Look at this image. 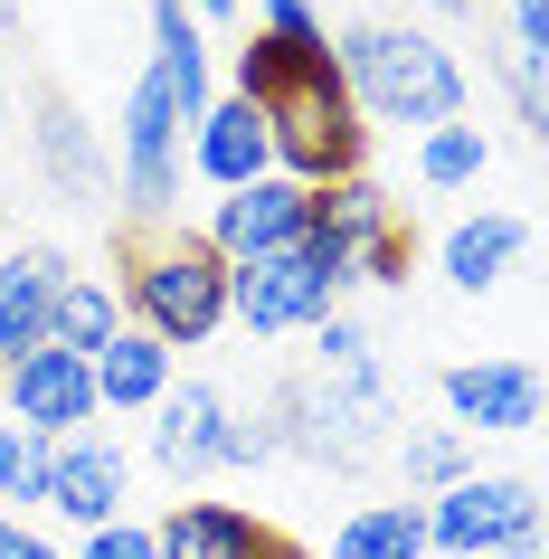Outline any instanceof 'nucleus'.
Here are the masks:
<instances>
[{
    "mask_svg": "<svg viewBox=\"0 0 549 559\" xmlns=\"http://www.w3.org/2000/svg\"><path fill=\"white\" fill-rule=\"evenodd\" d=\"M342 67V95L360 105V123H407V133H435V123L464 115V67L435 29H398V20H360L332 48Z\"/></svg>",
    "mask_w": 549,
    "mask_h": 559,
    "instance_id": "obj_1",
    "label": "nucleus"
},
{
    "mask_svg": "<svg viewBox=\"0 0 549 559\" xmlns=\"http://www.w3.org/2000/svg\"><path fill=\"white\" fill-rule=\"evenodd\" d=\"M115 304H123V323L152 332L162 352H200V342L228 332V257L200 228H162L123 257Z\"/></svg>",
    "mask_w": 549,
    "mask_h": 559,
    "instance_id": "obj_2",
    "label": "nucleus"
},
{
    "mask_svg": "<svg viewBox=\"0 0 549 559\" xmlns=\"http://www.w3.org/2000/svg\"><path fill=\"white\" fill-rule=\"evenodd\" d=\"M265 445H294V455H313V465H360L389 445L398 427V399H389V370H313V380L275 389V417H256Z\"/></svg>",
    "mask_w": 549,
    "mask_h": 559,
    "instance_id": "obj_3",
    "label": "nucleus"
},
{
    "mask_svg": "<svg viewBox=\"0 0 549 559\" xmlns=\"http://www.w3.org/2000/svg\"><path fill=\"white\" fill-rule=\"evenodd\" d=\"M256 115H265V152H275V171L303 180V190H332V180H350L360 162H370V123H360V105L342 95V67L285 76Z\"/></svg>",
    "mask_w": 549,
    "mask_h": 559,
    "instance_id": "obj_4",
    "label": "nucleus"
},
{
    "mask_svg": "<svg viewBox=\"0 0 549 559\" xmlns=\"http://www.w3.org/2000/svg\"><path fill=\"white\" fill-rule=\"evenodd\" d=\"M427 512V550L445 559H540V484L530 474H464Z\"/></svg>",
    "mask_w": 549,
    "mask_h": 559,
    "instance_id": "obj_5",
    "label": "nucleus"
},
{
    "mask_svg": "<svg viewBox=\"0 0 549 559\" xmlns=\"http://www.w3.org/2000/svg\"><path fill=\"white\" fill-rule=\"evenodd\" d=\"M275 445H265L256 417H237L228 399L208 380H171L162 389V408H152V465L162 474H218V465H265Z\"/></svg>",
    "mask_w": 549,
    "mask_h": 559,
    "instance_id": "obj_6",
    "label": "nucleus"
},
{
    "mask_svg": "<svg viewBox=\"0 0 549 559\" xmlns=\"http://www.w3.org/2000/svg\"><path fill=\"white\" fill-rule=\"evenodd\" d=\"M180 105H171V86L162 76H133V105H123V152H115V180H123V209L133 218H171V200H180Z\"/></svg>",
    "mask_w": 549,
    "mask_h": 559,
    "instance_id": "obj_7",
    "label": "nucleus"
},
{
    "mask_svg": "<svg viewBox=\"0 0 549 559\" xmlns=\"http://www.w3.org/2000/svg\"><path fill=\"white\" fill-rule=\"evenodd\" d=\"M303 228H313V190L285 171L247 180V190H218V209H208V247L228 265H256V257H285V247H303Z\"/></svg>",
    "mask_w": 549,
    "mask_h": 559,
    "instance_id": "obj_8",
    "label": "nucleus"
},
{
    "mask_svg": "<svg viewBox=\"0 0 549 559\" xmlns=\"http://www.w3.org/2000/svg\"><path fill=\"white\" fill-rule=\"evenodd\" d=\"M332 275H313L303 265V247H285V257H256V265H228V323H247L256 342H275V332H313L322 313H332Z\"/></svg>",
    "mask_w": 549,
    "mask_h": 559,
    "instance_id": "obj_9",
    "label": "nucleus"
},
{
    "mask_svg": "<svg viewBox=\"0 0 549 559\" xmlns=\"http://www.w3.org/2000/svg\"><path fill=\"white\" fill-rule=\"evenodd\" d=\"M445 417H455V437H530L540 427V370L521 352H484V360H455L445 370Z\"/></svg>",
    "mask_w": 549,
    "mask_h": 559,
    "instance_id": "obj_10",
    "label": "nucleus"
},
{
    "mask_svg": "<svg viewBox=\"0 0 549 559\" xmlns=\"http://www.w3.org/2000/svg\"><path fill=\"white\" fill-rule=\"evenodd\" d=\"M0 408H10V427L76 437V427H95V370L76 352H58V342H38V352H20L0 370Z\"/></svg>",
    "mask_w": 549,
    "mask_h": 559,
    "instance_id": "obj_11",
    "label": "nucleus"
},
{
    "mask_svg": "<svg viewBox=\"0 0 549 559\" xmlns=\"http://www.w3.org/2000/svg\"><path fill=\"white\" fill-rule=\"evenodd\" d=\"M123 493H133V455H123L105 427H76V437L48 445V512L76 531L123 522Z\"/></svg>",
    "mask_w": 549,
    "mask_h": 559,
    "instance_id": "obj_12",
    "label": "nucleus"
},
{
    "mask_svg": "<svg viewBox=\"0 0 549 559\" xmlns=\"http://www.w3.org/2000/svg\"><path fill=\"white\" fill-rule=\"evenodd\" d=\"M398 228V209H389V190L379 180H332V190H313V228H303V265L313 275H332V285H350L360 275V257H370L379 237Z\"/></svg>",
    "mask_w": 549,
    "mask_h": 559,
    "instance_id": "obj_13",
    "label": "nucleus"
},
{
    "mask_svg": "<svg viewBox=\"0 0 549 559\" xmlns=\"http://www.w3.org/2000/svg\"><path fill=\"white\" fill-rule=\"evenodd\" d=\"M180 143H190V171H200L208 190H247V180L275 171V152H265V115L247 105V95H208L200 123H190Z\"/></svg>",
    "mask_w": 549,
    "mask_h": 559,
    "instance_id": "obj_14",
    "label": "nucleus"
},
{
    "mask_svg": "<svg viewBox=\"0 0 549 559\" xmlns=\"http://www.w3.org/2000/svg\"><path fill=\"white\" fill-rule=\"evenodd\" d=\"M152 540H162V559H303L285 531H265L237 502H171V522Z\"/></svg>",
    "mask_w": 549,
    "mask_h": 559,
    "instance_id": "obj_15",
    "label": "nucleus"
},
{
    "mask_svg": "<svg viewBox=\"0 0 549 559\" xmlns=\"http://www.w3.org/2000/svg\"><path fill=\"white\" fill-rule=\"evenodd\" d=\"M58 285H67V257H58V247H20V257H0V370L48 342Z\"/></svg>",
    "mask_w": 549,
    "mask_h": 559,
    "instance_id": "obj_16",
    "label": "nucleus"
},
{
    "mask_svg": "<svg viewBox=\"0 0 549 559\" xmlns=\"http://www.w3.org/2000/svg\"><path fill=\"white\" fill-rule=\"evenodd\" d=\"M521 257H530V218H512V209H484V218L445 228V285L455 295H492Z\"/></svg>",
    "mask_w": 549,
    "mask_h": 559,
    "instance_id": "obj_17",
    "label": "nucleus"
},
{
    "mask_svg": "<svg viewBox=\"0 0 549 559\" xmlns=\"http://www.w3.org/2000/svg\"><path fill=\"white\" fill-rule=\"evenodd\" d=\"M86 370H95V417H105V408H115V417H152V408H162V389H171V352H162L152 332H133V323H123Z\"/></svg>",
    "mask_w": 549,
    "mask_h": 559,
    "instance_id": "obj_18",
    "label": "nucleus"
},
{
    "mask_svg": "<svg viewBox=\"0 0 549 559\" xmlns=\"http://www.w3.org/2000/svg\"><path fill=\"white\" fill-rule=\"evenodd\" d=\"M29 143H38V171H48V190H58V200H95V190H105V143L86 133V115H76V105H38Z\"/></svg>",
    "mask_w": 549,
    "mask_h": 559,
    "instance_id": "obj_19",
    "label": "nucleus"
},
{
    "mask_svg": "<svg viewBox=\"0 0 549 559\" xmlns=\"http://www.w3.org/2000/svg\"><path fill=\"white\" fill-rule=\"evenodd\" d=\"M123 332V304H115V285L105 275H76L67 265V285H58V313H48V342L58 352H76V360H95L105 342Z\"/></svg>",
    "mask_w": 549,
    "mask_h": 559,
    "instance_id": "obj_20",
    "label": "nucleus"
},
{
    "mask_svg": "<svg viewBox=\"0 0 549 559\" xmlns=\"http://www.w3.org/2000/svg\"><path fill=\"white\" fill-rule=\"evenodd\" d=\"M313 67H332V29H322V38H285V29H256L247 48H237V67H228V76H237L228 95L265 105V95L285 86V76H313Z\"/></svg>",
    "mask_w": 549,
    "mask_h": 559,
    "instance_id": "obj_21",
    "label": "nucleus"
},
{
    "mask_svg": "<svg viewBox=\"0 0 549 559\" xmlns=\"http://www.w3.org/2000/svg\"><path fill=\"white\" fill-rule=\"evenodd\" d=\"M332 559H427V512L417 502H360L332 531Z\"/></svg>",
    "mask_w": 549,
    "mask_h": 559,
    "instance_id": "obj_22",
    "label": "nucleus"
},
{
    "mask_svg": "<svg viewBox=\"0 0 549 559\" xmlns=\"http://www.w3.org/2000/svg\"><path fill=\"white\" fill-rule=\"evenodd\" d=\"M484 162H492V133L484 123H435V133H417V180L427 190H474L484 180Z\"/></svg>",
    "mask_w": 549,
    "mask_h": 559,
    "instance_id": "obj_23",
    "label": "nucleus"
},
{
    "mask_svg": "<svg viewBox=\"0 0 549 559\" xmlns=\"http://www.w3.org/2000/svg\"><path fill=\"white\" fill-rule=\"evenodd\" d=\"M48 445L38 427H10L0 417V512H20V502H48Z\"/></svg>",
    "mask_w": 549,
    "mask_h": 559,
    "instance_id": "obj_24",
    "label": "nucleus"
},
{
    "mask_svg": "<svg viewBox=\"0 0 549 559\" xmlns=\"http://www.w3.org/2000/svg\"><path fill=\"white\" fill-rule=\"evenodd\" d=\"M398 465H407V484L445 493V484L474 474V437H455V427H417V437H398Z\"/></svg>",
    "mask_w": 549,
    "mask_h": 559,
    "instance_id": "obj_25",
    "label": "nucleus"
},
{
    "mask_svg": "<svg viewBox=\"0 0 549 559\" xmlns=\"http://www.w3.org/2000/svg\"><path fill=\"white\" fill-rule=\"evenodd\" d=\"M370 360H379L370 323H350V313H322L313 323V370H370Z\"/></svg>",
    "mask_w": 549,
    "mask_h": 559,
    "instance_id": "obj_26",
    "label": "nucleus"
},
{
    "mask_svg": "<svg viewBox=\"0 0 549 559\" xmlns=\"http://www.w3.org/2000/svg\"><path fill=\"white\" fill-rule=\"evenodd\" d=\"M76 559H162V540H152L143 522H95Z\"/></svg>",
    "mask_w": 549,
    "mask_h": 559,
    "instance_id": "obj_27",
    "label": "nucleus"
},
{
    "mask_svg": "<svg viewBox=\"0 0 549 559\" xmlns=\"http://www.w3.org/2000/svg\"><path fill=\"white\" fill-rule=\"evenodd\" d=\"M350 285H407V228L379 237L370 257H360V275H350Z\"/></svg>",
    "mask_w": 549,
    "mask_h": 559,
    "instance_id": "obj_28",
    "label": "nucleus"
},
{
    "mask_svg": "<svg viewBox=\"0 0 549 559\" xmlns=\"http://www.w3.org/2000/svg\"><path fill=\"white\" fill-rule=\"evenodd\" d=\"M540 67H549V58H512V105H521V133H540V123H549V95H540Z\"/></svg>",
    "mask_w": 549,
    "mask_h": 559,
    "instance_id": "obj_29",
    "label": "nucleus"
},
{
    "mask_svg": "<svg viewBox=\"0 0 549 559\" xmlns=\"http://www.w3.org/2000/svg\"><path fill=\"white\" fill-rule=\"evenodd\" d=\"M256 29H285V38H322V10H313V0H256Z\"/></svg>",
    "mask_w": 549,
    "mask_h": 559,
    "instance_id": "obj_30",
    "label": "nucleus"
},
{
    "mask_svg": "<svg viewBox=\"0 0 549 559\" xmlns=\"http://www.w3.org/2000/svg\"><path fill=\"white\" fill-rule=\"evenodd\" d=\"M512 58H549V0H512Z\"/></svg>",
    "mask_w": 549,
    "mask_h": 559,
    "instance_id": "obj_31",
    "label": "nucleus"
},
{
    "mask_svg": "<svg viewBox=\"0 0 549 559\" xmlns=\"http://www.w3.org/2000/svg\"><path fill=\"white\" fill-rule=\"evenodd\" d=\"M0 559H67V550H58V540H38V531H20V522H10V531H0Z\"/></svg>",
    "mask_w": 549,
    "mask_h": 559,
    "instance_id": "obj_32",
    "label": "nucleus"
},
{
    "mask_svg": "<svg viewBox=\"0 0 549 559\" xmlns=\"http://www.w3.org/2000/svg\"><path fill=\"white\" fill-rule=\"evenodd\" d=\"M190 20H237V10H256V0H180Z\"/></svg>",
    "mask_w": 549,
    "mask_h": 559,
    "instance_id": "obj_33",
    "label": "nucleus"
},
{
    "mask_svg": "<svg viewBox=\"0 0 549 559\" xmlns=\"http://www.w3.org/2000/svg\"><path fill=\"white\" fill-rule=\"evenodd\" d=\"M417 10H435V20H455V10H474V0H417Z\"/></svg>",
    "mask_w": 549,
    "mask_h": 559,
    "instance_id": "obj_34",
    "label": "nucleus"
},
{
    "mask_svg": "<svg viewBox=\"0 0 549 559\" xmlns=\"http://www.w3.org/2000/svg\"><path fill=\"white\" fill-rule=\"evenodd\" d=\"M10 10H20V0H0V29H10Z\"/></svg>",
    "mask_w": 549,
    "mask_h": 559,
    "instance_id": "obj_35",
    "label": "nucleus"
},
{
    "mask_svg": "<svg viewBox=\"0 0 549 559\" xmlns=\"http://www.w3.org/2000/svg\"><path fill=\"white\" fill-rule=\"evenodd\" d=\"M0 531H10V512H0Z\"/></svg>",
    "mask_w": 549,
    "mask_h": 559,
    "instance_id": "obj_36",
    "label": "nucleus"
}]
</instances>
